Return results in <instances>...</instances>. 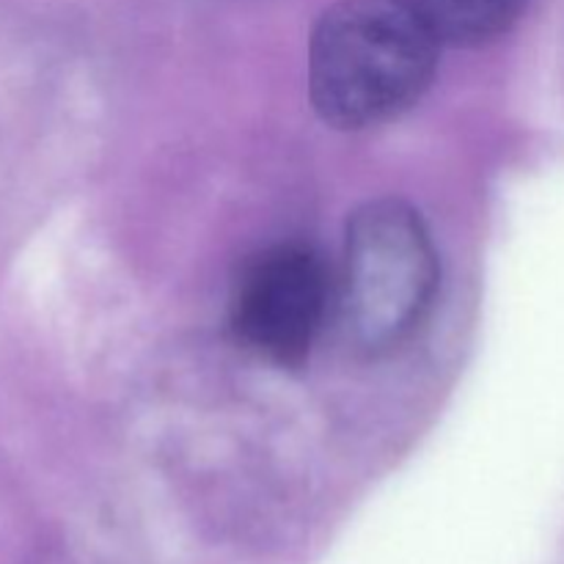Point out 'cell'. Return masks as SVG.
Returning <instances> with one entry per match:
<instances>
[{
	"label": "cell",
	"instance_id": "1",
	"mask_svg": "<svg viewBox=\"0 0 564 564\" xmlns=\"http://www.w3.org/2000/svg\"><path fill=\"white\" fill-rule=\"evenodd\" d=\"M438 47L411 0H339L312 33L314 108L341 130L397 119L433 83Z\"/></svg>",
	"mask_w": 564,
	"mask_h": 564
},
{
	"label": "cell",
	"instance_id": "2",
	"mask_svg": "<svg viewBox=\"0 0 564 564\" xmlns=\"http://www.w3.org/2000/svg\"><path fill=\"white\" fill-rule=\"evenodd\" d=\"M438 257L413 207L372 202L347 224L336 314L347 339L367 356L405 345L433 306Z\"/></svg>",
	"mask_w": 564,
	"mask_h": 564
},
{
	"label": "cell",
	"instance_id": "3",
	"mask_svg": "<svg viewBox=\"0 0 564 564\" xmlns=\"http://www.w3.org/2000/svg\"><path fill=\"white\" fill-rule=\"evenodd\" d=\"M231 328L259 358L297 367L336 308V284L308 246H273L242 268L231 292Z\"/></svg>",
	"mask_w": 564,
	"mask_h": 564
},
{
	"label": "cell",
	"instance_id": "4",
	"mask_svg": "<svg viewBox=\"0 0 564 564\" xmlns=\"http://www.w3.org/2000/svg\"><path fill=\"white\" fill-rule=\"evenodd\" d=\"M441 44H485L510 31L529 0H411Z\"/></svg>",
	"mask_w": 564,
	"mask_h": 564
}]
</instances>
